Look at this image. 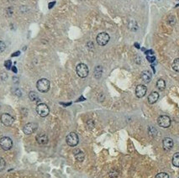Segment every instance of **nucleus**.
I'll use <instances>...</instances> for the list:
<instances>
[{"label":"nucleus","mask_w":179,"mask_h":178,"mask_svg":"<svg viewBox=\"0 0 179 178\" xmlns=\"http://www.w3.org/2000/svg\"><path fill=\"white\" fill-rule=\"evenodd\" d=\"M50 83L49 80L45 78L40 79L36 83V88L38 89V91H40L41 92H47L50 89Z\"/></svg>","instance_id":"obj_1"},{"label":"nucleus","mask_w":179,"mask_h":178,"mask_svg":"<svg viewBox=\"0 0 179 178\" xmlns=\"http://www.w3.org/2000/svg\"><path fill=\"white\" fill-rule=\"evenodd\" d=\"M76 72L81 78H85L88 75V67L84 63H80L76 67Z\"/></svg>","instance_id":"obj_2"},{"label":"nucleus","mask_w":179,"mask_h":178,"mask_svg":"<svg viewBox=\"0 0 179 178\" xmlns=\"http://www.w3.org/2000/svg\"><path fill=\"white\" fill-rule=\"evenodd\" d=\"M109 40H110V37L106 32H101L97 35V38H96L97 43L101 46L106 45L108 43Z\"/></svg>","instance_id":"obj_3"},{"label":"nucleus","mask_w":179,"mask_h":178,"mask_svg":"<svg viewBox=\"0 0 179 178\" xmlns=\"http://www.w3.org/2000/svg\"><path fill=\"white\" fill-rule=\"evenodd\" d=\"M36 112L41 117H46L49 113H50V108L49 107L45 104H39L36 107Z\"/></svg>","instance_id":"obj_4"},{"label":"nucleus","mask_w":179,"mask_h":178,"mask_svg":"<svg viewBox=\"0 0 179 178\" xmlns=\"http://www.w3.org/2000/svg\"><path fill=\"white\" fill-rule=\"evenodd\" d=\"M66 143H67L68 145H70V146H72V147L76 146V145L78 144V134L76 133L72 132V133H70L66 136Z\"/></svg>","instance_id":"obj_5"},{"label":"nucleus","mask_w":179,"mask_h":178,"mask_svg":"<svg viewBox=\"0 0 179 178\" xmlns=\"http://www.w3.org/2000/svg\"><path fill=\"white\" fill-rule=\"evenodd\" d=\"M0 146L3 150H8L13 146V141L9 137H3L0 140Z\"/></svg>","instance_id":"obj_6"},{"label":"nucleus","mask_w":179,"mask_h":178,"mask_svg":"<svg viewBox=\"0 0 179 178\" xmlns=\"http://www.w3.org/2000/svg\"><path fill=\"white\" fill-rule=\"evenodd\" d=\"M158 125L162 128H168L171 125V119L166 115H161L157 119Z\"/></svg>","instance_id":"obj_7"},{"label":"nucleus","mask_w":179,"mask_h":178,"mask_svg":"<svg viewBox=\"0 0 179 178\" xmlns=\"http://www.w3.org/2000/svg\"><path fill=\"white\" fill-rule=\"evenodd\" d=\"M38 129V124L36 123H28L26 124L24 128H23V131L25 134H33L35 131H36V129Z\"/></svg>","instance_id":"obj_8"},{"label":"nucleus","mask_w":179,"mask_h":178,"mask_svg":"<svg viewBox=\"0 0 179 178\" xmlns=\"http://www.w3.org/2000/svg\"><path fill=\"white\" fill-rule=\"evenodd\" d=\"M0 119H1L2 124L3 125H5V126H11L14 124V121H15L14 118L8 113H3L1 115Z\"/></svg>","instance_id":"obj_9"},{"label":"nucleus","mask_w":179,"mask_h":178,"mask_svg":"<svg viewBox=\"0 0 179 178\" xmlns=\"http://www.w3.org/2000/svg\"><path fill=\"white\" fill-rule=\"evenodd\" d=\"M146 92H147V88H146L145 85L141 84V85H138V86L136 87V97H139V98L143 97L146 94Z\"/></svg>","instance_id":"obj_10"},{"label":"nucleus","mask_w":179,"mask_h":178,"mask_svg":"<svg viewBox=\"0 0 179 178\" xmlns=\"http://www.w3.org/2000/svg\"><path fill=\"white\" fill-rule=\"evenodd\" d=\"M36 141L39 145H45L48 143V137L45 134H40L36 136Z\"/></svg>","instance_id":"obj_11"},{"label":"nucleus","mask_w":179,"mask_h":178,"mask_svg":"<svg viewBox=\"0 0 179 178\" xmlns=\"http://www.w3.org/2000/svg\"><path fill=\"white\" fill-rule=\"evenodd\" d=\"M73 155L75 156L76 160L79 161V162H82L84 161V158H85V156H84V153L80 149H76L73 150Z\"/></svg>","instance_id":"obj_12"},{"label":"nucleus","mask_w":179,"mask_h":178,"mask_svg":"<svg viewBox=\"0 0 179 178\" xmlns=\"http://www.w3.org/2000/svg\"><path fill=\"white\" fill-rule=\"evenodd\" d=\"M162 145L165 150H170L173 147V140L171 138H165L162 140Z\"/></svg>","instance_id":"obj_13"},{"label":"nucleus","mask_w":179,"mask_h":178,"mask_svg":"<svg viewBox=\"0 0 179 178\" xmlns=\"http://www.w3.org/2000/svg\"><path fill=\"white\" fill-rule=\"evenodd\" d=\"M141 80H142L145 83H149V82H150V80H151L152 76H151V73H150V71H147V70H146V71L142 72V73L141 75Z\"/></svg>","instance_id":"obj_14"},{"label":"nucleus","mask_w":179,"mask_h":178,"mask_svg":"<svg viewBox=\"0 0 179 178\" xmlns=\"http://www.w3.org/2000/svg\"><path fill=\"white\" fill-rule=\"evenodd\" d=\"M158 98H159V93L157 92H152L148 96V103L150 104H155V103H157Z\"/></svg>","instance_id":"obj_15"},{"label":"nucleus","mask_w":179,"mask_h":178,"mask_svg":"<svg viewBox=\"0 0 179 178\" xmlns=\"http://www.w3.org/2000/svg\"><path fill=\"white\" fill-rule=\"evenodd\" d=\"M103 74V68L101 66H98L94 69V77L96 79H99Z\"/></svg>","instance_id":"obj_16"},{"label":"nucleus","mask_w":179,"mask_h":178,"mask_svg":"<svg viewBox=\"0 0 179 178\" xmlns=\"http://www.w3.org/2000/svg\"><path fill=\"white\" fill-rule=\"evenodd\" d=\"M157 87L159 90L163 91L166 88V82L163 79H159L157 82Z\"/></svg>","instance_id":"obj_17"},{"label":"nucleus","mask_w":179,"mask_h":178,"mask_svg":"<svg viewBox=\"0 0 179 178\" xmlns=\"http://www.w3.org/2000/svg\"><path fill=\"white\" fill-rule=\"evenodd\" d=\"M172 164L174 166L179 167V153H175L172 157Z\"/></svg>","instance_id":"obj_18"},{"label":"nucleus","mask_w":179,"mask_h":178,"mask_svg":"<svg viewBox=\"0 0 179 178\" xmlns=\"http://www.w3.org/2000/svg\"><path fill=\"white\" fill-rule=\"evenodd\" d=\"M29 98L32 102H37L39 101V96L36 92H30L29 93Z\"/></svg>","instance_id":"obj_19"},{"label":"nucleus","mask_w":179,"mask_h":178,"mask_svg":"<svg viewBox=\"0 0 179 178\" xmlns=\"http://www.w3.org/2000/svg\"><path fill=\"white\" fill-rule=\"evenodd\" d=\"M172 69L175 71V72H179V58H177L173 60L172 62Z\"/></svg>","instance_id":"obj_20"},{"label":"nucleus","mask_w":179,"mask_h":178,"mask_svg":"<svg viewBox=\"0 0 179 178\" xmlns=\"http://www.w3.org/2000/svg\"><path fill=\"white\" fill-rule=\"evenodd\" d=\"M128 26H129V30H132V31H136L138 30V24L136 21H130Z\"/></svg>","instance_id":"obj_21"},{"label":"nucleus","mask_w":179,"mask_h":178,"mask_svg":"<svg viewBox=\"0 0 179 178\" xmlns=\"http://www.w3.org/2000/svg\"><path fill=\"white\" fill-rule=\"evenodd\" d=\"M5 166H6V162H5V161H4L2 157H0V171H3L4 168H5Z\"/></svg>","instance_id":"obj_22"},{"label":"nucleus","mask_w":179,"mask_h":178,"mask_svg":"<svg viewBox=\"0 0 179 178\" xmlns=\"http://www.w3.org/2000/svg\"><path fill=\"white\" fill-rule=\"evenodd\" d=\"M167 23L170 24V25H173L175 23H176V19H175V18H174V16H169L168 18H167Z\"/></svg>","instance_id":"obj_23"},{"label":"nucleus","mask_w":179,"mask_h":178,"mask_svg":"<svg viewBox=\"0 0 179 178\" xmlns=\"http://www.w3.org/2000/svg\"><path fill=\"white\" fill-rule=\"evenodd\" d=\"M156 178H169V176L165 172H160L156 176Z\"/></svg>","instance_id":"obj_24"},{"label":"nucleus","mask_w":179,"mask_h":178,"mask_svg":"<svg viewBox=\"0 0 179 178\" xmlns=\"http://www.w3.org/2000/svg\"><path fill=\"white\" fill-rule=\"evenodd\" d=\"M5 49H6V44H5V43H4L3 41L0 40V53L4 51Z\"/></svg>","instance_id":"obj_25"},{"label":"nucleus","mask_w":179,"mask_h":178,"mask_svg":"<svg viewBox=\"0 0 179 178\" xmlns=\"http://www.w3.org/2000/svg\"><path fill=\"white\" fill-rule=\"evenodd\" d=\"M87 126L88 127L89 129H92L93 127H94V122H93L92 119H89V120L87 122Z\"/></svg>","instance_id":"obj_26"},{"label":"nucleus","mask_w":179,"mask_h":178,"mask_svg":"<svg viewBox=\"0 0 179 178\" xmlns=\"http://www.w3.org/2000/svg\"><path fill=\"white\" fill-rule=\"evenodd\" d=\"M11 67H12V62H11V60H7V61H5V67L7 68L8 70L11 69Z\"/></svg>","instance_id":"obj_27"},{"label":"nucleus","mask_w":179,"mask_h":178,"mask_svg":"<svg viewBox=\"0 0 179 178\" xmlns=\"http://www.w3.org/2000/svg\"><path fill=\"white\" fill-rule=\"evenodd\" d=\"M20 54V52L17 51L16 53H15V54H13V55H12V56H19Z\"/></svg>","instance_id":"obj_28"},{"label":"nucleus","mask_w":179,"mask_h":178,"mask_svg":"<svg viewBox=\"0 0 179 178\" xmlns=\"http://www.w3.org/2000/svg\"><path fill=\"white\" fill-rule=\"evenodd\" d=\"M12 71H13V72H14L15 73H16V72H17V69H16V67H12Z\"/></svg>","instance_id":"obj_29"},{"label":"nucleus","mask_w":179,"mask_h":178,"mask_svg":"<svg viewBox=\"0 0 179 178\" xmlns=\"http://www.w3.org/2000/svg\"><path fill=\"white\" fill-rule=\"evenodd\" d=\"M55 3H56L55 2H52L51 3H50V4H49V8H52V6H53V5H54Z\"/></svg>","instance_id":"obj_30"},{"label":"nucleus","mask_w":179,"mask_h":178,"mask_svg":"<svg viewBox=\"0 0 179 178\" xmlns=\"http://www.w3.org/2000/svg\"><path fill=\"white\" fill-rule=\"evenodd\" d=\"M0 108H1V107H0Z\"/></svg>","instance_id":"obj_31"}]
</instances>
